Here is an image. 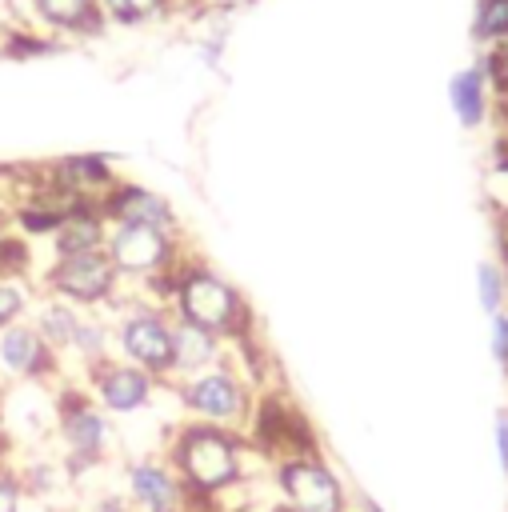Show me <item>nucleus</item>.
<instances>
[{"label": "nucleus", "instance_id": "1", "mask_svg": "<svg viewBox=\"0 0 508 512\" xmlns=\"http://www.w3.org/2000/svg\"><path fill=\"white\" fill-rule=\"evenodd\" d=\"M252 456L256 452L248 448L244 432L200 420H180L164 440V460L176 468L188 492L184 512H224V500L252 480Z\"/></svg>", "mask_w": 508, "mask_h": 512}, {"label": "nucleus", "instance_id": "2", "mask_svg": "<svg viewBox=\"0 0 508 512\" xmlns=\"http://www.w3.org/2000/svg\"><path fill=\"white\" fill-rule=\"evenodd\" d=\"M168 308H172L176 320H188V324H200V328L216 332L228 348H240V344L256 340V312H252L248 296L224 272H216L212 264H204L196 256H188L180 264L176 292H172Z\"/></svg>", "mask_w": 508, "mask_h": 512}, {"label": "nucleus", "instance_id": "3", "mask_svg": "<svg viewBox=\"0 0 508 512\" xmlns=\"http://www.w3.org/2000/svg\"><path fill=\"white\" fill-rule=\"evenodd\" d=\"M52 440L60 448L64 476L76 488L96 468L108 464L120 436H116L112 416L84 388V380H64V384L52 388Z\"/></svg>", "mask_w": 508, "mask_h": 512}, {"label": "nucleus", "instance_id": "4", "mask_svg": "<svg viewBox=\"0 0 508 512\" xmlns=\"http://www.w3.org/2000/svg\"><path fill=\"white\" fill-rule=\"evenodd\" d=\"M108 316H112V352L120 360L144 368L160 384H168V376H172V324H176L172 308L148 304L124 288V296L108 308Z\"/></svg>", "mask_w": 508, "mask_h": 512}, {"label": "nucleus", "instance_id": "5", "mask_svg": "<svg viewBox=\"0 0 508 512\" xmlns=\"http://www.w3.org/2000/svg\"><path fill=\"white\" fill-rule=\"evenodd\" d=\"M168 388H172L184 420L220 424V428H236V432H244L252 404H256V384L240 372V364L232 356H224L216 368H204Z\"/></svg>", "mask_w": 508, "mask_h": 512}, {"label": "nucleus", "instance_id": "6", "mask_svg": "<svg viewBox=\"0 0 508 512\" xmlns=\"http://www.w3.org/2000/svg\"><path fill=\"white\" fill-rule=\"evenodd\" d=\"M36 288L48 296H60L84 312H108L124 296V280L112 268L108 252H80V256H48Z\"/></svg>", "mask_w": 508, "mask_h": 512}, {"label": "nucleus", "instance_id": "7", "mask_svg": "<svg viewBox=\"0 0 508 512\" xmlns=\"http://www.w3.org/2000/svg\"><path fill=\"white\" fill-rule=\"evenodd\" d=\"M244 440L256 452L260 464H276L288 456H304V452H320V440L308 424V416L280 392V388H264L256 392L252 416L244 424Z\"/></svg>", "mask_w": 508, "mask_h": 512}, {"label": "nucleus", "instance_id": "8", "mask_svg": "<svg viewBox=\"0 0 508 512\" xmlns=\"http://www.w3.org/2000/svg\"><path fill=\"white\" fill-rule=\"evenodd\" d=\"M104 252L124 284H144L160 272L180 268L192 252L184 248V232L144 228V224H108Z\"/></svg>", "mask_w": 508, "mask_h": 512}, {"label": "nucleus", "instance_id": "9", "mask_svg": "<svg viewBox=\"0 0 508 512\" xmlns=\"http://www.w3.org/2000/svg\"><path fill=\"white\" fill-rule=\"evenodd\" d=\"M268 472H272L276 500L288 512H352V496H348L340 472L324 460V452L276 460Z\"/></svg>", "mask_w": 508, "mask_h": 512}, {"label": "nucleus", "instance_id": "10", "mask_svg": "<svg viewBox=\"0 0 508 512\" xmlns=\"http://www.w3.org/2000/svg\"><path fill=\"white\" fill-rule=\"evenodd\" d=\"M80 380H84V388L92 392V400H96L112 420H120V416H128V420L140 416L144 408H152L156 392L168 388V384H160L156 376H148L144 368H136V364L120 360V356L96 364V368L84 372Z\"/></svg>", "mask_w": 508, "mask_h": 512}, {"label": "nucleus", "instance_id": "11", "mask_svg": "<svg viewBox=\"0 0 508 512\" xmlns=\"http://www.w3.org/2000/svg\"><path fill=\"white\" fill-rule=\"evenodd\" d=\"M0 372L16 384L56 388L68 380V360L32 328V320H20L0 332Z\"/></svg>", "mask_w": 508, "mask_h": 512}, {"label": "nucleus", "instance_id": "12", "mask_svg": "<svg viewBox=\"0 0 508 512\" xmlns=\"http://www.w3.org/2000/svg\"><path fill=\"white\" fill-rule=\"evenodd\" d=\"M120 492L132 500L136 512H184L188 508V492H184L176 468L164 460V452L124 460Z\"/></svg>", "mask_w": 508, "mask_h": 512}, {"label": "nucleus", "instance_id": "13", "mask_svg": "<svg viewBox=\"0 0 508 512\" xmlns=\"http://www.w3.org/2000/svg\"><path fill=\"white\" fill-rule=\"evenodd\" d=\"M100 212L108 224H144V228H164V232H180V216L172 208L168 196H160L148 184H132L120 180L100 196Z\"/></svg>", "mask_w": 508, "mask_h": 512}, {"label": "nucleus", "instance_id": "14", "mask_svg": "<svg viewBox=\"0 0 508 512\" xmlns=\"http://www.w3.org/2000/svg\"><path fill=\"white\" fill-rule=\"evenodd\" d=\"M36 28L64 40H92L108 32V20L96 0H24Z\"/></svg>", "mask_w": 508, "mask_h": 512}, {"label": "nucleus", "instance_id": "15", "mask_svg": "<svg viewBox=\"0 0 508 512\" xmlns=\"http://www.w3.org/2000/svg\"><path fill=\"white\" fill-rule=\"evenodd\" d=\"M48 176L64 192L84 196V200H100L112 184H120V172H116L112 152H68V156H60V160L48 164Z\"/></svg>", "mask_w": 508, "mask_h": 512}, {"label": "nucleus", "instance_id": "16", "mask_svg": "<svg viewBox=\"0 0 508 512\" xmlns=\"http://www.w3.org/2000/svg\"><path fill=\"white\" fill-rule=\"evenodd\" d=\"M224 356H228V344L216 332L188 324V320H176L172 324V376H168V384L188 380L204 368H216Z\"/></svg>", "mask_w": 508, "mask_h": 512}, {"label": "nucleus", "instance_id": "17", "mask_svg": "<svg viewBox=\"0 0 508 512\" xmlns=\"http://www.w3.org/2000/svg\"><path fill=\"white\" fill-rule=\"evenodd\" d=\"M108 240V220L100 212V200H84L76 204L64 224L56 228V236L48 240V256H80V252H100Z\"/></svg>", "mask_w": 508, "mask_h": 512}, {"label": "nucleus", "instance_id": "18", "mask_svg": "<svg viewBox=\"0 0 508 512\" xmlns=\"http://www.w3.org/2000/svg\"><path fill=\"white\" fill-rule=\"evenodd\" d=\"M448 104H452V112H456V120L468 128V132H476V128H484L488 124V116H492V88H488V76H484V68L472 60L468 68H460L452 80H448Z\"/></svg>", "mask_w": 508, "mask_h": 512}, {"label": "nucleus", "instance_id": "19", "mask_svg": "<svg viewBox=\"0 0 508 512\" xmlns=\"http://www.w3.org/2000/svg\"><path fill=\"white\" fill-rule=\"evenodd\" d=\"M112 356H116L112 352V316L108 312H84L76 332H72V344L64 352L72 376H84V372H92L96 364H104Z\"/></svg>", "mask_w": 508, "mask_h": 512}, {"label": "nucleus", "instance_id": "20", "mask_svg": "<svg viewBox=\"0 0 508 512\" xmlns=\"http://www.w3.org/2000/svg\"><path fill=\"white\" fill-rule=\"evenodd\" d=\"M80 316H84V308H76V304L60 300V296H48V292H36L32 312H28L32 328H36V332H40V336L60 352V356L68 352V344H72V332H76Z\"/></svg>", "mask_w": 508, "mask_h": 512}, {"label": "nucleus", "instance_id": "21", "mask_svg": "<svg viewBox=\"0 0 508 512\" xmlns=\"http://www.w3.org/2000/svg\"><path fill=\"white\" fill-rule=\"evenodd\" d=\"M104 20L116 28H140L164 16H176V0H96Z\"/></svg>", "mask_w": 508, "mask_h": 512}, {"label": "nucleus", "instance_id": "22", "mask_svg": "<svg viewBox=\"0 0 508 512\" xmlns=\"http://www.w3.org/2000/svg\"><path fill=\"white\" fill-rule=\"evenodd\" d=\"M472 40L480 48H492V44L508 40V0H476Z\"/></svg>", "mask_w": 508, "mask_h": 512}, {"label": "nucleus", "instance_id": "23", "mask_svg": "<svg viewBox=\"0 0 508 512\" xmlns=\"http://www.w3.org/2000/svg\"><path fill=\"white\" fill-rule=\"evenodd\" d=\"M36 284L32 280H12V276H0V332L28 320L32 312V300H36Z\"/></svg>", "mask_w": 508, "mask_h": 512}, {"label": "nucleus", "instance_id": "24", "mask_svg": "<svg viewBox=\"0 0 508 512\" xmlns=\"http://www.w3.org/2000/svg\"><path fill=\"white\" fill-rule=\"evenodd\" d=\"M476 296H480V308L488 316H496V312L508 308V272H504L500 260H484L476 268Z\"/></svg>", "mask_w": 508, "mask_h": 512}, {"label": "nucleus", "instance_id": "25", "mask_svg": "<svg viewBox=\"0 0 508 512\" xmlns=\"http://www.w3.org/2000/svg\"><path fill=\"white\" fill-rule=\"evenodd\" d=\"M28 504H32V496L24 492L16 468L0 464V512H28Z\"/></svg>", "mask_w": 508, "mask_h": 512}, {"label": "nucleus", "instance_id": "26", "mask_svg": "<svg viewBox=\"0 0 508 512\" xmlns=\"http://www.w3.org/2000/svg\"><path fill=\"white\" fill-rule=\"evenodd\" d=\"M84 512H136V508H132V500H128L120 488H108V492H96V496H88Z\"/></svg>", "mask_w": 508, "mask_h": 512}, {"label": "nucleus", "instance_id": "27", "mask_svg": "<svg viewBox=\"0 0 508 512\" xmlns=\"http://www.w3.org/2000/svg\"><path fill=\"white\" fill-rule=\"evenodd\" d=\"M492 440H496V460H500V468H504V476H508V408L496 412V420H492Z\"/></svg>", "mask_w": 508, "mask_h": 512}, {"label": "nucleus", "instance_id": "28", "mask_svg": "<svg viewBox=\"0 0 508 512\" xmlns=\"http://www.w3.org/2000/svg\"><path fill=\"white\" fill-rule=\"evenodd\" d=\"M256 0H196L200 12H212V16H228V12H244L252 8Z\"/></svg>", "mask_w": 508, "mask_h": 512}, {"label": "nucleus", "instance_id": "29", "mask_svg": "<svg viewBox=\"0 0 508 512\" xmlns=\"http://www.w3.org/2000/svg\"><path fill=\"white\" fill-rule=\"evenodd\" d=\"M12 228V220H8V204H0V236Z\"/></svg>", "mask_w": 508, "mask_h": 512}, {"label": "nucleus", "instance_id": "30", "mask_svg": "<svg viewBox=\"0 0 508 512\" xmlns=\"http://www.w3.org/2000/svg\"><path fill=\"white\" fill-rule=\"evenodd\" d=\"M268 512H288V508H284V504H280V500H276V504H272V508H268Z\"/></svg>", "mask_w": 508, "mask_h": 512}]
</instances>
